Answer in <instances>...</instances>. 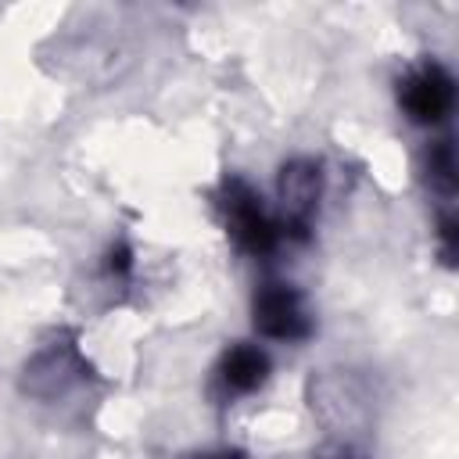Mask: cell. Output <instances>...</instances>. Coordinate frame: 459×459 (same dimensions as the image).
<instances>
[{"label": "cell", "mask_w": 459, "mask_h": 459, "mask_svg": "<svg viewBox=\"0 0 459 459\" xmlns=\"http://www.w3.org/2000/svg\"><path fill=\"white\" fill-rule=\"evenodd\" d=\"M222 208H226V222L233 240L247 251V255H269L276 251L283 230L280 222L269 219V212L262 208V197L244 183V179H226L222 183Z\"/></svg>", "instance_id": "1"}, {"label": "cell", "mask_w": 459, "mask_h": 459, "mask_svg": "<svg viewBox=\"0 0 459 459\" xmlns=\"http://www.w3.org/2000/svg\"><path fill=\"white\" fill-rule=\"evenodd\" d=\"M251 319L255 330L273 341H305L312 333V316L294 283H262L251 301Z\"/></svg>", "instance_id": "2"}, {"label": "cell", "mask_w": 459, "mask_h": 459, "mask_svg": "<svg viewBox=\"0 0 459 459\" xmlns=\"http://www.w3.org/2000/svg\"><path fill=\"white\" fill-rule=\"evenodd\" d=\"M402 108L412 122H423V126H437L448 118L452 104H455V79L445 65L437 61H427L420 65L416 72H409L402 79Z\"/></svg>", "instance_id": "3"}, {"label": "cell", "mask_w": 459, "mask_h": 459, "mask_svg": "<svg viewBox=\"0 0 459 459\" xmlns=\"http://www.w3.org/2000/svg\"><path fill=\"white\" fill-rule=\"evenodd\" d=\"M319 194H323V169H319V161L294 158V161H287L280 169V201H283V212H287V226L283 230L290 237H305L308 219L316 215Z\"/></svg>", "instance_id": "4"}, {"label": "cell", "mask_w": 459, "mask_h": 459, "mask_svg": "<svg viewBox=\"0 0 459 459\" xmlns=\"http://www.w3.org/2000/svg\"><path fill=\"white\" fill-rule=\"evenodd\" d=\"M219 373H222V384L230 391H240V394L258 391L265 384V377H269V355L262 348H255V344H237V348H230L222 355Z\"/></svg>", "instance_id": "5"}, {"label": "cell", "mask_w": 459, "mask_h": 459, "mask_svg": "<svg viewBox=\"0 0 459 459\" xmlns=\"http://www.w3.org/2000/svg\"><path fill=\"white\" fill-rule=\"evenodd\" d=\"M427 176L434 186H441L445 194L455 190V151L448 140H437L430 151H427Z\"/></svg>", "instance_id": "6"}, {"label": "cell", "mask_w": 459, "mask_h": 459, "mask_svg": "<svg viewBox=\"0 0 459 459\" xmlns=\"http://www.w3.org/2000/svg\"><path fill=\"white\" fill-rule=\"evenodd\" d=\"M108 269H111L115 276H126V273L133 269V251H129L126 244H115L111 255H108Z\"/></svg>", "instance_id": "7"}, {"label": "cell", "mask_w": 459, "mask_h": 459, "mask_svg": "<svg viewBox=\"0 0 459 459\" xmlns=\"http://www.w3.org/2000/svg\"><path fill=\"white\" fill-rule=\"evenodd\" d=\"M190 459H244V452H237V448H219V452H204V455H190Z\"/></svg>", "instance_id": "8"}, {"label": "cell", "mask_w": 459, "mask_h": 459, "mask_svg": "<svg viewBox=\"0 0 459 459\" xmlns=\"http://www.w3.org/2000/svg\"><path fill=\"white\" fill-rule=\"evenodd\" d=\"M323 459H369L366 452H355V448H333V452H326Z\"/></svg>", "instance_id": "9"}]
</instances>
